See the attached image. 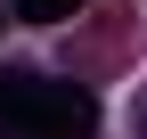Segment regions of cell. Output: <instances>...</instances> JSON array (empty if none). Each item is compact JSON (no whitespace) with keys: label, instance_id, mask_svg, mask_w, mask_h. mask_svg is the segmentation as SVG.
Segmentation results:
<instances>
[{"label":"cell","instance_id":"7a4b0ae2","mask_svg":"<svg viewBox=\"0 0 147 139\" xmlns=\"http://www.w3.org/2000/svg\"><path fill=\"white\" fill-rule=\"evenodd\" d=\"M74 8H82V0H16V16H33V25H65Z\"/></svg>","mask_w":147,"mask_h":139},{"label":"cell","instance_id":"3957f363","mask_svg":"<svg viewBox=\"0 0 147 139\" xmlns=\"http://www.w3.org/2000/svg\"><path fill=\"white\" fill-rule=\"evenodd\" d=\"M139 139H147V107H139Z\"/></svg>","mask_w":147,"mask_h":139},{"label":"cell","instance_id":"6da1fadb","mask_svg":"<svg viewBox=\"0 0 147 139\" xmlns=\"http://www.w3.org/2000/svg\"><path fill=\"white\" fill-rule=\"evenodd\" d=\"M98 131V98L82 82H49L33 65L0 74V139H90Z\"/></svg>","mask_w":147,"mask_h":139}]
</instances>
